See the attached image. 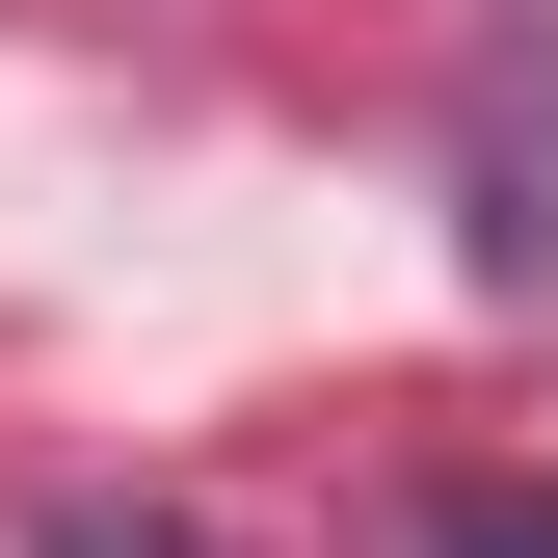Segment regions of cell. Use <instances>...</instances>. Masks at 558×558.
Instances as JSON below:
<instances>
[{
  "instance_id": "1",
  "label": "cell",
  "mask_w": 558,
  "mask_h": 558,
  "mask_svg": "<svg viewBox=\"0 0 558 558\" xmlns=\"http://www.w3.org/2000/svg\"><path fill=\"white\" fill-rule=\"evenodd\" d=\"M399 558H558V478H426Z\"/></svg>"
},
{
  "instance_id": "2",
  "label": "cell",
  "mask_w": 558,
  "mask_h": 558,
  "mask_svg": "<svg viewBox=\"0 0 558 558\" xmlns=\"http://www.w3.org/2000/svg\"><path fill=\"white\" fill-rule=\"evenodd\" d=\"M27 558H214L186 506H27Z\"/></svg>"
}]
</instances>
